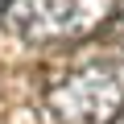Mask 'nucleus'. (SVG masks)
<instances>
[{"label":"nucleus","mask_w":124,"mask_h":124,"mask_svg":"<svg viewBox=\"0 0 124 124\" xmlns=\"http://www.w3.org/2000/svg\"><path fill=\"white\" fill-rule=\"evenodd\" d=\"M116 0H8L4 25L25 46H75L103 33Z\"/></svg>","instance_id":"nucleus-1"},{"label":"nucleus","mask_w":124,"mask_h":124,"mask_svg":"<svg viewBox=\"0 0 124 124\" xmlns=\"http://www.w3.org/2000/svg\"><path fill=\"white\" fill-rule=\"evenodd\" d=\"M120 103H124V83L116 79L112 62L79 66L46 91L50 124H112Z\"/></svg>","instance_id":"nucleus-2"},{"label":"nucleus","mask_w":124,"mask_h":124,"mask_svg":"<svg viewBox=\"0 0 124 124\" xmlns=\"http://www.w3.org/2000/svg\"><path fill=\"white\" fill-rule=\"evenodd\" d=\"M103 29L112 33V58H108V62H112L116 79L124 83V8H120V4L112 8V17H108V25H103Z\"/></svg>","instance_id":"nucleus-3"},{"label":"nucleus","mask_w":124,"mask_h":124,"mask_svg":"<svg viewBox=\"0 0 124 124\" xmlns=\"http://www.w3.org/2000/svg\"><path fill=\"white\" fill-rule=\"evenodd\" d=\"M112 124H124V103H120V112L112 116Z\"/></svg>","instance_id":"nucleus-4"},{"label":"nucleus","mask_w":124,"mask_h":124,"mask_svg":"<svg viewBox=\"0 0 124 124\" xmlns=\"http://www.w3.org/2000/svg\"><path fill=\"white\" fill-rule=\"evenodd\" d=\"M4 4H8V0H0V8H4Z\"/></svg>","instance_id":"nucleus-5"}]
</instances>
